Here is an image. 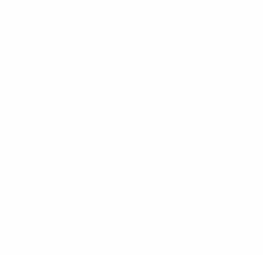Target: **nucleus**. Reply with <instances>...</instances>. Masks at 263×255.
Returning a JSON list of instances; mask_svg holds the SVG:
<instances>
[]
</instances>
